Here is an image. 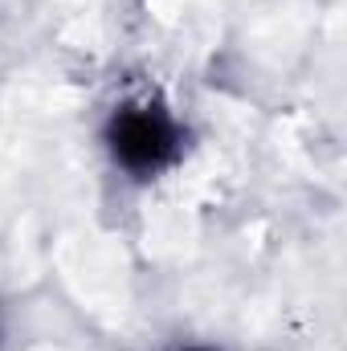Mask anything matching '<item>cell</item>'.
Returning a JSON list of instances; mask_svg holds the SVG:
<instances>
[{"label":"cell","mask_w":347,"mask_h":351,"mask_svg":"<svg viewBox=\"0 0 347 351\" xmlns=\"http://www.w3.org/2000/svg\"><path fill=\"white\" fill-rule=\"evenodd\" d=\"M110 152L127 172H160L176 156V123L160 106H123L110 119Z\"/></svg>","instance_id":"6da1fadb"}]
</instances>
